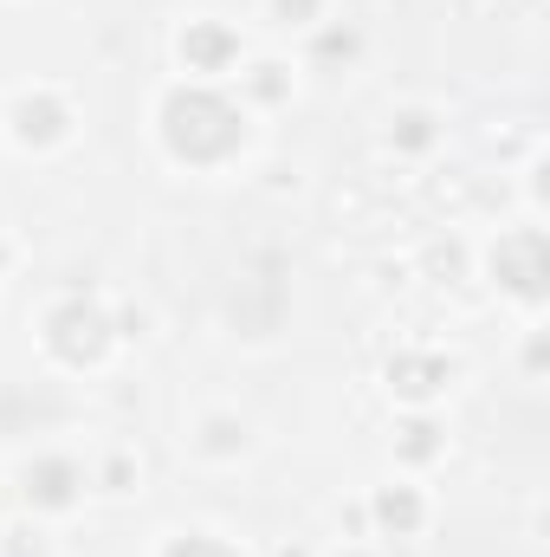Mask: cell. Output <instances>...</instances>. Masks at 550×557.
Wrapping results in <instances>:
<instances>
[{
    "label": "cell",
    "mask_w": 550,
    "mask_h": 557,
    "mask_svg": "<svg viewBox=\"0 0 550 557\" xmlns=\"http://www.w3.org/2000/svg\"><path fill=\"white\" fill-rule=\"evenodd\" d=\"M162 137L182 162H221L240 143V111L214 91H175L162 104Z\"/></svg>",
    "instance_id": "obj_1"
},
{
    "label": "cell",
    "mask_w": 550,
    "mask_h": 557,
    "mask_svg": "<svg viewBox=\"0 0 550 557\" xmlns=\"http://www.w3.org/2000/svg\"><path fill=\"white\" fill-rule=\"evenodd\" d=\"M52 350L65 363H91L104 350V311L98 305H59L52 311Z\"/></svg>",
    "instance_id": "obj_2"
},
{
    "label": "cell",
    "mask_w": 550,
    "mask_h": 557,
    "mask_svg": "<svg viewBox=\"0 0 550 557\" xmlns=\"http://www.w3.org/2000/svg\"><path fill=\"white\" fill-rule=\"evenodd\" d=\"M492 273L505 278L512 292H525V298H538L545 292V234H512L499 253H492Z\"/></svg>",
    "instance_id": "obj_3"
},
{
    "label": "cell",
    "mask_w": 550,
    "mask_h": 557,
    "mask_svg": "<svg viewBox=\"0 0 550 557\" xmlns=\"http://www.w3.org/2000/svg\"><path fill=\"white\" fill-rule=\"evenodd\" d=\"M65 131V111L52 104V98H33V104H20V137L26 143H52Z\"/></svg>",
    "instance_id": "obj_4"
},
{
    "label": "cell",
    "mask_w": 550,
    "mask_h": 557,
    "mask_svg": "<svg viewBox=\"0 0 550 557\" xmlns=\"http://www.w3.org/2000/svg\"><path fill=\"white\" fill-rule=\"evenodd\" d=\"M26 493H33L39 506H65V499H72V467H59V460H52V467L26 473Z\"/></svg>",
    "instance_id": "obj_5"
},
{
    "label": "cell",
    "mask_w": 550,
    "mask_h": 557,
    "mask_svg": "<svg viewBox=\"0 0 550 557\" xmlns=\"http://www.w3.org/2000/svg\"><path fill=\"white\" fill-rule=\"evenodd\" d=\"M227 52H234V39H227L221 26H195V33H188V65H221Z\"/></svg>",
    "instance_id": "obj_6"
},
{
    "label": "cell",
    "mask_w": 550,
    "mask_h": 557,
    "mask_svg": "<svg viewBox=\"0 0 550 557\" xmlns=\"http://www.w3.org/2000/svg\"><path fill=\"white\" fill-rule=\"evenodd\" d=\"M427 376H440V363H434V357H427V363H389V383H396V389H409V396L434 389Z\"/></svg>",
    "instance_id": "obj_7"
},
{
    "label": "cell",
    "mask_w": 550,
    "mask_h": 557,
    "mask_svg": "<svg viewBox=\"0 0 550 557\" xmlns=\"http://www.w3.org/2000/svg\"><path fill=\"white\" fill-rule=\"evenodd\" d=\"M376 512H383V525H396V532H409L414 519H421V506H414L409 493H383V506H376Z\"/></svg>",
    "instance_id": "obj_8"
},
{
    "label": "cell",
    "mask_w": 550,
    "mask_h": 557,
    "mask_svg": "<svg viewBox=\"0 0 550 557\" xmlns=\"http://www.w3.org/2000/svg\"><path fill=\"white\" fill-rule=\"evenodd\" d=\"M168 557H234V552H227L221 539H182V545H175Z\"/></svg>",
    "instance_id": "obj_9"
},
{
    "label": "cell",
    "mask_w": 550,
    "mask_h": 557,
    "mask_svg": "<svg viewBox=\"0 0 550 557\" xmlns=\"http://www.w3.org/2000/svg\"><path fill=\"white\" fill-rule=\"evenodd\" d=\"M311 7H317V0H278V13H285V20H304Z\"/></svg>",
    "instance_id": "obj_10"
}]
</instances>
